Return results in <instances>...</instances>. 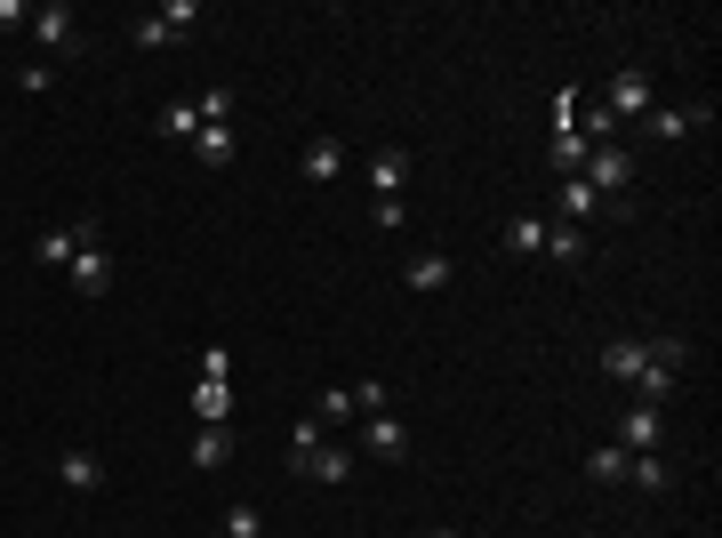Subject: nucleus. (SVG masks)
I'll return each mask as SVG.
<instances>
[{
	"mask_svg": "<svg viewBox=\"0 0 722 538\" xmlns=\"http://www.w3.org/2000/svg\"><path fill=\"white\" fill-rule=\"evenodd\" d=\"M369 185H377V201H401V185H409V153H401V145L369 153Z\"/></svg>",
	"mask_w": 722,
	"mask_h": 538,
	"instance_id": "nucleus-9",
	"label": "nucleus"
},
{
	"mask_svg": "<svg viewBox=\"0 0 722 538\" xmlns=\"http://www.w3.org/2000/svg\"><path fill=\"white\" fill-rule=\"evenodd\" d=\"M89 233H105V225H96V217H73V225H49L41 242H32V257H41V265H73Z\"/></svg>",
	"mask_w": 722,
	"mask_h": 538,
	"instance_id": "nucleus-4",
	"label": "nucleus"
},
{
	"mask_svg": "<svg viewBox=\"0 0 722 538\" xmlns=\"http://www.w3.org/2000/svg\"><path fill=\"white\" fill-rule=\"evenodd\" d=\"M337 418H354V394H322V418L314 426H337Z\"/></svg>",
	"mask_w": 722,
	"mask_h": 538,
	"instance_id": "nucleus-30",
	"label": "nucleus"
},
{
	"mask_svg": "<svg viewBox=\"0 0 722 538\" xmlns=\"http://www.w3.org/2000/svg\"><path fill=\"white\" fill-rule=\"evenodd\" d=\"M699 121H706V105H691V113H682V105H650V138L674 145V138H691Z\"/></svg>",
	"mask_w": 722,
	"mask_h": 538,
	"instance_id": "nucleus-12",
	"label": "nucleus"
},
{
	"mask_svg": "<svg viewBox=\"0 0 722 538\" xmlns=\"http://www.w3.org/2000/svg\"><path fill=\"white\" fill-rule=\"evenodd\" d=\"M587 475H594V483H627V450H618V443L587 450Z\"/></svg>",
	"mask_w": 722,
	"mask_h": 538,
	"instance_id": "nucleus-25",
	"label": "nucleus"
},
{
	"mask_svg": "<svg viewBox=\"0 0 722 538\" xmlns=\"http://www.w3.org/2000/svg\"><path fill=\"white\" fill-rule=\"evenodd\" d=\"M602 105H610L618 121L650 113V73H642V64H618V73H610V97H602Z\"/></svg>",
	"mask_w": 722,
	"mask_h": 538,
	"instance_id": "nucleus-6",
	"label": "nucleus"
},
{
	"mask_svg": "<svg viewBox=\"0 0 722 538\" xmlns=\"http://www.w3.org/2000/svg\"><path fill=\"white\" fill-rule=\"evenodd\" d=\"M578 121H587V129H578V138H587L594 153H602V145L618 138V113H610V105H578Z\"/></svg>",
	"mask_w": 722,
	"mask_h": 538,
	"instance_id": "nucleus-22",
	"label": "nucleus"
},
{
	"mask_svg": "<svg viewBox=\"0 0 722 538\" xmlns=\"http://www.w3.org/2000/svg\"><path fill=\"white\" fill-rule=\"evenodd\" d=\"M594 210H602V193H594L587 177H562V193H555V217H570V225H578V217H594Z\"/></svg>",
	"mask_w": 722,
	"mask_h": 538,
	"instance_id": "nucleus-15",
	"label": "nucleus"
},
{
	"mask_svg": "<svg viewBox=\"0 0 722 538\" xmlns=\"http://www.w3.org/2000/svg\"><path fill=\"white\" fill-rule=\"evenodd\" d=\"M129 41H136V49H177V41H193V32H177V24L153 9V17H129Z\"/></svg>",
	"mask_w": 722,
	"mask_h": 538,
	"instance_id": "nucleus-13",
	"label": "nucleus"
},
{
	"mask_svg": "<svg viewBox=\"0 0 722 538\" xmlns=\"http://www.w3.org/2000/svg\"><path fill=\"white\" fill-rule=\"evenodd\" d=\"M57 475H64V490H81V498H89L96 483H105V466H96V450H64V458H57Z\"/></svg>",
	"mask_w": 722,
	"mask_h": 538,
	"instance_id": "nucleus-14",
	"label": "nucleus"
},
{
	"mask_svg": "<svg viewBox=\"0 0 722 538\" xmlns=\"http://www.w3.org/2000/svg\"><path fill=\"white\" fill-rule=\"evenodd\" d=\"M401 290H418V297L450 290V257H441V250H418V257H409V274H401Z\"/></svg>",
	"mask_w": 722,
	"mask_h": 538,
	"instance_id": "nucleus-11",
	"label": "nucleus"
},
{
	"mask_svg": "<svg viewBox=\"0 0 722 538\" xmlns=\"http://www.w3.org/2000/svg\"><path fill=\"white\" fill-rule=\"evenodd\" d=\"M627 483H642V490H667V483H674V466H667L659 450H634V458H627Z\"/></svg>",
	"mask_w": 722,
	"mask_h": 538,
	"instance_id": "nucleus-20",
	"label": "nucleus"
},
{
	"mask_svg": "<svg viewBox=\"0 0 722 538\" xmlns=\"http://www.w3.org/2000/svg\"><path fill=\"white\" fill-rule=\"evenodd\" d=\"M153 129H161V138H201V113L177 97V105H161V121H153Z\"/></svg>",
	"mask_w": 722,
	"mask_h": 538,
	"instance_id": "nucleus-23",
	"label": "nucleus"
},
{
	"mask_svg": "<svg viewBox=\"0 0 722 538\" xmlns=\"http://www.w3.org/2000/svg\"><path fill=\"white\" fill-rule=\"evenodd\" d=\"M587 153H594V145L578 138V129H555V170H562V177H578V170H587Z\"/></svg>",
	"mask_w": 722,
	"mask_h": 538,
	"instance_id": "nucleus-21",
	"label": "nucleus"
},
{
	"mask_svg": "<svg viewBox=\"0 0 722 538\" xmlns=\"http://www.w3.org/2000/svg\"><path fill=\"white\" fill-rule=\"evenodd\" d=\"M193 153L210 161V170H225V161H233V129H201V138H193Z\"/></svg>",
	"mask_w": 722,
	"mask_h": 538,
	"instance_id": "nucleus-26",
	"label": "nucleus"
},
{
	"mask_svg": "<svg viewBox=\"0 0 722 538\" xmlns=\"http://www.w3.org/2000/svg\"><path fill=\"white\" fill-rule=\"evenodd\" d=\"M225 410H233L225 378H201V386H193V418H201V426H225Z\"/></svg>",
	"mask_w": 722,
	"mask_h": 538,
	"instance_id": "nucleus-18",
	"label": "nucleus"
},
{
	"mask_svg": "<svg viewBox=\"0 0 722 538\" xmlns=\"http://www.w3.org/2000/svg\"><path fill=\"white\" fill-rule=\"evenodd\" d=\"M602 369H610L618 386H634V378H642V338H610V346H602Z\"/></svg>",
	"mask_w": 722,
	"mask_h": 538,
	"instance_id": "nucleus-16",
	"label": "nucleus"
},
{
	"mask_svg": "<svg viewBox=\"0 0 722 538\" xmlns=\"http://www.w3.org/2000/svg\"><path fill=\"white\" fill-rule=\"evenodd\" d=\"M64 282H73V297H105L113 290V257H105V233H89L81 257L64 265Z\"/></svg>",
	"mask_w": 722,
	"mask_h": 538,
	"instance_id": "nucleus-2",
	"label": "nucleus"
},
{
	"mask_svg": "<svg viewBox=\"0 0 722 538\" xmlns=\"http://www.w3.org/2000/svg\"><path fill=\"white\" fill-rule=\"evenodd\" d=\"M225 458H233V434H225V426H201V434H193V466H201V475H217Z\"/></svg>",
	"mask_w": 722,
	"mask_h": 538,
	"instance_id": "nucleus-17",
	"label": "nucleus"
},
{
	"mask_svg": "<svg viewBox=\"0 0 722 538\" xmlns=\"http://www.w3.org/2000/svg\"><path fill=\"white\" fill-rule=\"evenodd\" d=\"M32 24V9H24V0H0V32H24Z\"/></svg>",
	"mask_w": 722,
	"mask_h": 538,
	"instance_id": "nucleus-31",
	"label": "nucleus"
},
{
	"mask_svg": "<svg viewBox=\"0 0 722 538\" xmlns=\"http://www.w3.org/2000/svg\"><path fill=\"white\" fill-rule=\"evenodd\" d=\"M289 466H297L305 483H329V490H337V483H354V458L337 450V443H322V426H314V418L289 434Z\"/></svg>",
	"mask_w": 722,
	"mask_h": 538,
	"instance_id": "nucleus-1",
	"label": "nucleus"
},
{
	"mask_svg": "<svg viewBox=\"0 0 722 538\" xmlns=\"http://www.w3.org/2000/svg\"><path fill=\"white\" fill-rule=\"evenodd\" d=\"M369 217H377V233H401V225H409V210H401V201H377Z\"/></svg>",
	"mask_w": 722,
	"mask_h": 538,
	"instance_id": "nucleus-29",
	"label": "nucleus"
},
{
	"mask_svg": "<svg viewBox=\"0 0 722 538\" xmlns=\"http://www.w3.org/2000/svg\"><path fill=\"white\" fill-rule=\"evenodd\" d=\"M265 530V515L250 507V498H233V507H225V538H257Z\"/></svg>",
	"mask_w": 722,
	"mask_h": 538,
	"instance_id": "nucleus-27",
	"label": "nucleus"
},
{
	"mask_svg": "<svg viewBox=\"0 0 722 538\" xmlns=\"http://www.w3.org/2000/svg\"><path fill=\"white\" fill-rule=\"evenodd\" d=\"M659 443H667V410H650V402H634V410L618 418V450L634 458V450H659Z\"/></svg>",
	"mask_w": 722,
	"mask_h": 538,
	"instance_id": "nucleus-5",
	"label": "nucleus"
},
{
	"mask_svg": "<svg viewBox=\"0 0 722 538\" xmlns=\"http://www.w3.org/2000/svg\"><path fill=\"white\" fill-rule=\"evenodd\" d=\"M578 177H587L594 193H627V177H634V161L618 153V145H602V153H587V170H578Z\"/></svg>",
	"mask_w": 722,
	"mask_h": 538,
	"instance_id": "nucleus-8",
	"label": "nucleus"
},
{
	"mask_svg": "<svg viewBox=\"0 0 722 538\" xmlns=\"http://www.w3.org/2000/svg\"><path fill=\"white\" fill-rule=\"evenodd\" d=\"M297 170H305V185H329L337 170H346V145H337V138H314V145L297 153Z\"/></svg>",
	"mask_w": 722,
	"mask_h": 538,
	"instance_id": "nucleus-10",
	"label": "nucleus"
},
{
	"mask_svg": "<svg viewBox=\"0 0 722 538\" xmlns=\"http://www.w3.org/2000/svg\"><path fill=\"white\" fill-rule=\"evenodd\" d=\"M538 257H555V265H578V257H587V233H578V225H546V250Z\"/></svg>",
	"mask_w": 722,
	"mask_h": 538,
	"instance_id": "nucleus-19",
	"label": "nucleus"
},
{
	"mask_svg": "<svg viewBox=\"0 0 722 538\" xmlns=\"http://www.w3.org/2000/svg\"><path fill=\"white\" fill-rule=\"evenodd\" d=\"M506 250L538 257V250H546V217H513V225H506Z\"/></svg>",
	"mask_w": 722,
	"mask_h": 538,
	"instance_id": "nucleus-24",
	"label": "nucleus"
},
{
	"mask_svg": "<svg viewBox=\"0 0 722 538\" xmlns=\"http://www.w3.org/2000/svg\"><path fill=\"white\" fill-rule=\"evenodd\" d=\"M426 538H458V530H426Z\"/></svg>",
	"mask_w": 722,
	"mask_h": 538,
	"instance_id": "nucleus-32",
	"label": "nucleus"
},
{
	"mask_svg": "<svg viewBox=\"0 0 722 538\" xmlns=\"http://www.w3.org/2000/svg\"><path fill=\"white\" fill-rule=\"evenodd\" d=\"M32 41H41L49 57H73V49H81V24H73V9H64V0L32 9Z\"/></svg>",
	"mask_w": 722,
	"mask_h": 538,
	"instance_id": "nucleus-3",
	"label": "nucleus"
},
{
	"mask_svg": "<svg viewBox=\"0 0 722 538\" xmlns=\"http://www.w3.org/2000/svg\"><path fill=\"white\" fill-rule=\"evenodd\" d=\"M362 443H369V458L401 466V458H409V426H401L394 410H369V434H362Z\"/></svg>",
	"mask_w": 722,
	"mask_h": 538,
	"instance_id": "nucleus-7",
	"label": "nucleus"
},
{
	"mask_svg": "<svg viewBox=\"0 0 722 538\" xmlns=\"http://www.w3.org/2000/svg\"><path fill=\"white\" fill-rule=\"evenodd\" d=\"M201 378H233V354L225 346H201Z\"/></svg>",
	"mask_w": 722,
	"mask_h": 538,
	"instance_id": "nucleus-28",
	"label": "nucleus"
}]
</instances>
